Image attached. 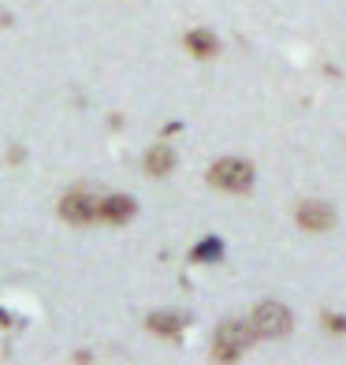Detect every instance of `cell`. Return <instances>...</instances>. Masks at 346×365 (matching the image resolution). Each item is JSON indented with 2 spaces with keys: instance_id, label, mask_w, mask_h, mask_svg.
<instances>
[{
  "instance_id": "11",
  "label": "cell",
  "mask_w": 346,
  "mask_h": 365,
  "mask_svg": "<svg viewBox=\"0 0 346 365\" xmlns=\"http://www.w3.org/2000/svg\"><path fill=\"white\" fill-rule=\"evenodd\" d=\"M327 328H335V331H342L346 324H342V317H327Z\"/></svg>"
},
{
  "instance_id": "10",
  "label": "cell",
  "mask_w": 346,
  "mask_h": 365,
  "mask_svg": "<svg viewBox=\"0 0 346 365\" xmlns=\"http://www.w3.org/2000/svg\"><path fill=\"white\" fill-rule=\"evenodd\" d=\"M220 257V239H205L201 246H194V261H212Z\"/></svg>"
},
{
  "instance_id": "1",
  "label": "cell",
  "mask_w": 346,
  "mask_h": 365,
  "mask_svg": "<svg viewBox=\"0 0 346 365\" xmlns=\"http://www.w3.org/2000/svg\"><path fill=\"white\" fill-rule=\"evenodd\" d=\"M209 182L227 190V194H246L253 187V164L242 157H224L209 168Z\"/></svg>"
},
{
  "instance_id": "5",
  "label": "cell",
  "mask_w": 346,
  "mask_h": 365,
  "mask_svg": "<svg viewBox=\"0 0 346 365\" xmlns=\"http://www.w3.org/2000/svg\"><path fill=\"white\" fill-rule=\"evenodd\" d=\"M332 224H335V209L327 205V202H302L298 205V227L302 231H332Z\"/></svg>"
},
{
  "instance_id": "4",
  "label": "cell",
  "mask_w": 346,
  "mask_h": 365,
  "mask_svg": "<svg viewBox=\"0 0 346 365\" xmlns=\"http://www.w3.org/2000/svg\"><path fill=\"white\" fill-rule=\"evenodd\" d=\"M60 217L68 224H90V220H97V202L82 190H71V194H63V202H60Z\"/></svg>"
},
{
  "instance_id": "2",
  "label": "cell",
  "mask_w": 346,
  "mask_h": 365,
  "mask_svg": "<svg viewBox=\"0 0 346 365\" xmlns=\"http://www.w3.org/2000/svg\"><path fill=\"white\" fill-rule=\"evenodd\" d=\"M294 324L290 317V309L283 302H261L253 309V328H257V336L261 339H279V336H287Z\"/></svg>"
},
{
  "instance_id": "6",
  "label": "cell",
  "mask_w": 346,
  "mask_h": 365,
  "mask_svg": "<svg viewBox=\"0 0 346 365\" xmlns=\"http://www.w3.org/2000/svg\"><path fill=\"white\" fill-rule=\"evenodd\" d=\"M138 212L135 205V197H127V194H112L105 197L101 205H97V220H105V224H127L130 217Z\"/></svg>"
},
{
  "instance_id": "3",
  "label": "cell",
  "mask_w": 346,
  "mask_h": 365,
  "mask_svg": "<svg viewBox=\"0 0 346 365\" xmlns=\"http://www.w3.org/2000/svg\"><path fill=\"white\" fill-rule=\"evenodd\" d=\"M253 339H257L253 321H224L216 328V358H224V354L235 358L242 346H250Z\"/></svg>"
},
{
  "instance_id": "8",
  "label": "cell",
  "mask_w": 346,
  "mask_h": 365,
  "mask_svg": "<svg viewBox=\"0 0 346 365\" xmlns=\"http://www.w3.org/2000/svg\"><path fill=\"white\" fill-rule=\"evenodd\" d=\"M187 48H190V56L212 60L220 53V41H216V34H209V30H190V34H187Z\"/></svg>"
},
{
  "instance_id": "7",
  "label": "cell",
  "mask_w": 346,
  "mask_h": 365,
  "mask_svg": "<svg viewBox=\"0 0 346 365\" xmlns=\"http://www.w3.org/2000/svg\"><path fill=\"white\" fill-rule=\"evenodd\" d=\"M175 168V149L172 145H153L150 153H145V172H150L153 179H160V175H168Z\"/></svg>"
},
{
  "instance_id": "9",
  "label": "cell",
  "mask_w": 346,
  "mask_h": 365,
  "mask_svg": "<svg viewBox=\"0 0 346 365\" xmlns=\"http://www.w3.org/2000/svg\"><path fill=\"white\" fill-rule=\"evenodd\" d=\"M145 324H150V331H157V336H179L187 321L175 317V313H153V317L145 321Z\"/></svg>"
}]
</instances>
